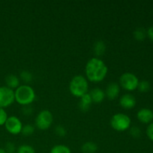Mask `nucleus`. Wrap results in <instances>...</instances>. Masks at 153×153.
Listing matches in <instances>:
<instances>
[{
	"instance_id": "obj_1",
	"label": "nucleus",
	"mask_w": 153,
	"mask_h": 153,
	"mask_svg": "<svg viewBox=\"0 0 153 153\" xmlns=\"http://www.w3.org/2000/svg\"><path fill=\"white\" fill-rule=\"evenodd\" d=\"M107 65L99 58H92L85 66V75L88 81L97 83L105 79L108 74Z\"/></svg>"
},
{
	"instance_id": "obj_2",
	"label": "nucleus",
	"mask_w": 153,
	"mask_h": 153,
	"mask_svg": "<svg viewBox=\"0 0 153 153\" xmlns=\"http://www.w3.org/2000/svg\"><path fill=\"white\" fill-rule=\"evenodd\" d=\"M15 101L22 106L30 105L34 102L36 94L34 90L28 85H19L14 91Z\"/></svg>"
},
{
	"instance_id": "obj_3",
	"label": "nucleus",
	"mask_w": 153,
	"mask_h": 153,
	"mask_svg": "<svg viewBox=\"0 0 153 153\" xmlns=\"http://www.w3.org/2000/svg\"><path fill=\"white\" fill-rule=\"evenodd\" d=\"M88 81L85 76L77 75L74 76L70 81L69 90L71 94L74 97L81 98L88 93Z\"/></svg>"
},
{
	"instance_id": "obj_4",
	"label": "nucleus",
	"mask_w": 153,
	"mask_h": 153,
	"mask_svg": "<svg viewBox=\"0 0 153 153\" xmlns=\"http://www.w3.org/2000/svg\"><path fill=\"white\" fill-rule=\"evenodd\" d=\"M131 118L123 113L115 114L110 120V125L117 131H124L128 130L131 126Z\"/></svg>"
},
{
	"instance_id": "obj_5",
	"label": "nucleus",
	"mask_w": 153,
	"mask_h": 153,
	"mask_svg": "<svg viewBox=\"0 0 153 153\" xmlns=\"http://www.w3.org/2000/svg\"><path fill=\"white\" fill-rule=\"evenodd\" d=\"M120 87L128 91H134L139 84L138 78L131 73H125L120 77Z\"/></svg>"
},
{
	"instance_id": "obj_6",
	"label": "nucleus",
	"mask_w": 153,
	"mask_h": 153,
	"mask_svg": "<svg viewBox=\"0 0 153 153\" xmlns=\"http://www.w3.org/2000/svg\"><path fill=\"white\" fill-rule=\"evenodd\" d=\"M53 123V115L48 110H43L39 112L35 119V126L38 129L46 130Z\"/></svg>"
},
{
	"instance_id": "obj_7",
	"label": "nucleus",
	"mask_w": 153,
	"mask_h": 153,
	"mask_svg": "<svg viewBox=\"0 0 153 153\" xmlns=\"http://www.w3.org/2000/svg\"><path fill=\"white\" fill-rule=\"evenodd\" d=\"M14 101V91L7 86L0 87V108L8 107Z\"/></svg>"
},
{
	"instance_id": "obj_8",
	"label": "nucleus",
	"mask_w": 153,
	"mask_h": 153,
	"mask_svg": "<svg viewBox=\"0 0 153 153\" xmlns=\"http://www.w3.org/2000/svg\"><path fill=\"white\" fill-rule=\"evenodd\" d=\"M4 126L10 134L16 135L21 133L23 125L17 117L10 116L7 117V121L4 123Z\"/></svg>"
},
{
	"instance_id": "obj_9",
	"label": "nucleus",
	"mask_w": 153,
	"mask_h": 153,
	"mask_svg": "<svg viewBox=\"0 0 153 153\" xmlns=\"http://www.w3.org/2000/svg\"><path fill=\"white\" fill-rule=\"evenodd\" d=\"M120 92V87L119 84L117 82H111L106 87V89L105 91V97H107L109 100H114L119 96Z\"/></svg>"
},
{
	"instance_id": "obj_10",
	"label": "nucleus",
	"mask_w": 153,
	"mask_h": 153,
	"mask_svg": "<svg viewBox=\"0 0 153 153\" xmlns=\"http://www.w3.org/2000/svg\"><path fill=\"white\" fill-rule=\"evenodd\" d=\"M136 99L133 95L130 94H126L121 96L120 98V105L124 109H132L136 105Z\"/></svg>"
},
{
	"instance_id": "obj_11",
	"label": "nucleus",
	"mask_w": 153,
	"mask_h": 153,
	"mask_svg": "<svg viewBox=\"0 0 153 153\" xmlns=\"http://www.w3.org/2000/svg\"><path fill=\"white\" fill-rule=\"evenodd\" d=\"M137 117L143 123H149L153 120V111L149 108H141L137 112Z\"/></svg>"
},
{
	"instance_id": "obj_12",
	"label": "nucleus",
	"mask_w": 153,
	"mask_h": 153,
	"mask_svg": "<svg viewBox=\"0 0 153 153\" xmlns=\"http://www.w3.org/2000/svg\"><path fill=\"white\" fill-rule=\"evenodd\" d=\"M91 98L92 100V102L97 104L102 102L105 98V91L102 89L100 88H95L91 91L89 93Z\"/></svg>"
},
{
	"instance_id": "obj_13",
	"label": "nucleus",
	"mask_w": 153,
	"mask_h": 153,
	"mask_svg": "<svg viewBox=\"0 0 153 153\" xmlns=\"http://www.w3.org/2000/svg\"><path fill=\"white\" fill-rule=\"evenodd\" d=\"M93 103L92 100L91 98L89 93L84 95L80 98V101L79 103V107L82 111H88L91 108V104Z\"/></svg>"
},
{
	"instance_id": "obj_14",
	"label": "nucleus",
	"mask_w": 153,
	"mask_h": 153,
	"mask_svg": "<svg viewBox=\"0 0 153 153\" xmlns=\"http://www.w3.org/2000/svg\"><path fill=\"white\" fill-rule=\"evenodd\" d=\"M5 83L7 85V88L10 89H16L19 86L20 81L19 79L16 76L13 74H10L6 76L5 78Z\"/></svg>"
},
{
	"instance_id": "obj_15",
	"label": "nucleus",
	"mask_w": 153,
	"mask_h": 153,
	"mask_svg": "<svg viewBox=\"0 0 153 153\" xmlns=\"http://www.w3.org/2000/svg\"><path fill=\"white\" fill-rule=\"evenodd\" d=\"M98 146L97 143L93 141H88L83 143L81 147L82 152L83 153H95L97 151Z\"/></svg>"
},
{
	"instance_id": "obj_16",
	"label": "nucleus",
	"mask_w": 153,
	"mask_h": 153,
	"mask_svg": "<svg viewBox=\"0 0 153 153\" xmlns=\"http://www.w3.org/2000/svg\"><path fill=\"white\" fill-rule=\"evenodd\" d=\"M106 50L105 43L102 40H98L94 45V52L97 56H101Z\"/></svg>"
},
{
	"instance_id": "obj_17",
	"label": "nucleus",
	"mask_w": 153,
	"mask_h": 153,
	"mask_svg": "<svg viewBox=\"0 0 153 153\" xmlns=\"http://www.w3.org/2000/svg\"><path fill=\"white\" fill-rule=\"evenodd\" d=\"M50 153H71V150L67 146L58 144L55 145L51 149Z\"/></svg>"
},
{
	"instance_id": "obj_18",
	"label": "nucleus",
	"mask_w": 153,
	"mask_h": 153,
	"mask_svg": "<svg viewBox=\"0 0 153 153\" xmlns=\"http://www.w3.org/2000/svg\"><path fill=\"white\" fill-rule=\"evenodd\" d=\"M146 31L143 28H137L134 31V37L138 41H143L146 37Z\"/></svg>"
},
{
	"instance_id": "obj_19",
	"label": "nucleus",
	"mask_w": 153,
	"mask_h": 153,
	"mask_svg": "<svg viewBox=\"0 0 153 153\" xmlns=\"http://www.w3.org/2000/svg\"><path fill=\"white\" fill-rule=\"evenodd\" d=\"M19 77H20L21 80L22 82H24L26 84H28L32 82V75H31V73L30 72L27 71V70H23V71L21 72L20 74H19Z\"/></svg>"
},
{
	"instance_id": "obj_20",
	"label": "nucleus",
	"mask_w": 153,
	"mask_h": 153,
	"mask_svg": "<svg viewBox=\"0 0 153 153\" xmlns=\"http://www.w3.org/2000/svg\"><path fill=\"white\" fill-rule=\"evenodd\" d=\"M34 126L31 124H26V125L23 126L22 128V133L24 136H30L34 132Z\"/></svg>"
},
{
	"instance_id": "obj_21",
	"label": "nucleus",
	"mask_w": 153,
	"mask_h": 153,
	"mask_svg": "<svg viewBox=\"0 0 153 153\" xmlns=\"http://www.w3.org/2000/svg\"><path fill=\"white\" fill-rule=\"evenodd\" d=\"M137 89L140 92L142 93H146L148 92L150 89V84L148 81H141V82H139L138 86H137Z\"/></svg>"
},
{
	"instance_id": "obj_22",
	"label": "nucleus",
	"mask_w": 153,
	"mask_h": 153,
	"mask_svg": "<svg viewBox=\"0 0 153 153\" xmlns=\"http://www.w3.org/2000/svg\"><path fill=\"white\" fill-rule=\"evenodd\" d=\"M17 153H35V150L31 146L24 144L18 148Z\"/></svg>"
},
{
	"instance_id": "obj_23",
	"label": "nucleus",
	"mask_w": 153,
	"mask_h": 153,
	"mask_svg": "<svg viewBox=\"0 0 153 153\" xmlns=\"http://www.w3.org/2000/svg\"><path fill=\"white\" fill-rule=\"evenodd\" d=\"M55 132L58 136L63 137L64 136H66V134H67V130L62 126L58 125L56 126V127L55 128Z\"/></svg>"
},
{
	"instance_id": "obj_24",
	"label": "nucleus",
	"mask_w": 153,
	"mask_h": 153,
	"mask_svg": "<svg viewBox=\"0 0 153 153\" xmlns=\"http://www.w3.org/2000/svg\"><path fill=\"white\" fill-rule=\"evenodd\" d=\"M130 134L134 138H138L141 135V130L137 126H132L130 128Z\"/></svg>"
},
{
	"instance_id": "obj_25",
	"label": "nucleus",
	"mask_w": 153,
	"mask_h": 153,
	"mask_svg": "<svg viewBox=\"0 0 153 153\" xmlns=\"http://www.w3.org/2000/svg\"><path fill=\"white\" fill-rule=\"evenodd\" d=\"M7 114L6 111L4 108H0V126L4 125L7 120Z\"/></svg>"
},
{
	"instance_id": "obj_26",
	"label": "nucleus",
	"mask_w": 153,
	"mask_h": 153,
	"mask_svg": "<svg viewBox=\"0 0 153 153\" xmlns=\"http://www.w3.org/2000/svg\"><path fill=\"white\" fill-rule=\"evenodd\" d=\"M6 153H14L16 151V146L12 142H8L5 145V149H4Z\"/></svg>"
},
{
	"instance_id": "obj_27",
	"label": "nucleus",
	"mask_w": 153,
	"mask_h": 153,
	"mask_svg": "<svg viewBox=\"0 0 153 153\" xmlns=\"http://www.w3.org/2000/svg\"><path fill=\"white\" fill-rule=\"evenodd\" d=\"M146 134L149 139L153 141V123H151L146 128Z\"/></svg>"
},
{
	"instance_id": "obj_28",
	"label": "nucleus",
	"mask_w": 153,
	"mask_h": 153,
	"mask_svg": "<svg viewBox=\"0 0 153 153\" xmlns=\"http://www.w3.org/2000/svg\"><path fill=\"white\" fill-rule=\"evenodd\" d=\"M22 112H23L25 115L28 116V115H31V114H32L33 109L31 108V107H30L29 105H27L23 108V109H22Z\"/></svg>"
},
{
	"instance_id": "obj_29",
	"label": "nucleus",
	"mask_w": 153,
	"mask_h": 153,
	"mask_svg": "<svg viewBox=\"0 0 153 153\" xmlns=\"http://www.w3.org/2000/svg\"><path fill=\"white\" fill-rule=\"evenodd\" d=\"M146 34H147L148 37H149V39L153 40V26L150 27V28L148 29V31H146Z\"/></svg>"
},
{
	"instance_id": "obj_30",
	"label": "nucleus",
	"mask_w": 153,
	"mask_h": 153,
	"mask_svg": "<svg viewBox=\"0 0 153 153\" xmlns=\"http://www.w3.org/2000/svg\"><path fill=\"white\" fill-rule=\"evenodd\" d=\"M0 153H6V152L4 151V149H1V148H0Z\"/></svg>"
},
{
	"instance_id": "obj_31",
	"label": "nucleus",
	"mask_w": 153,
	"mask_h": 153,
	"mask_svg": "<svg viewBox=\"0 0 153 153\" xmlns=\"http://www.w3.org/2000/svg\"><path fill=\"white\" fill-rule=\"evenodd\" d=\"M152 153H153V152H152Z\"/></svg>"
}]
</instances>
